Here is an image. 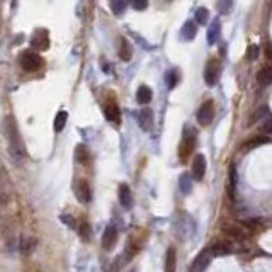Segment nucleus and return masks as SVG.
<instances>
[{
    "label": "nucleus",
    "instance_id": "f257e3e1",
    "mask_svg": "<svg viewBox=\"0 0 272 272\" xmlns=\"http://www.w3.org/2000/svg\"><path fill=\"white\" fill-rule=\"evenodd\" d=\"M5 131H7V140H9V152L12 160H15L17 163H21L26 158V148H24V141L21 138L19 128L15 124V119L12 116H9L5 119Z\"/></svg>",
    "mask_w": 272,
    "mask_h": 272
},
{
    "label": "nucleus",
    "instance_id": "f03ea898",
    "mask_svg": "<svg viewBox=\"0 0 272 272\" xmlns=\"http://www.w3.org/2000/svg\"><path fill=\"white\" fill-rule=\"evenodd\" d=\"M19 63H21L22 70L26 72H38L41 67H43V58H41L38 53H33V51H24L19 58Z\"/></svg>",
    "mask_w": 272,
    "mask_h": 272
},
{
    "label": "nucleus",
    "instance_id": "7ed1b4c3",
    "mask_svg": "<svg viewBox=\"0 0 272 272\" xmlns=\"http://www.w3.org/2000/svg\"><path fill=\"white\" fill-rule=\"evenodd\" d=\"M218 75H220V60L218 58H211L209 63L206 65L204 68V80L208 85H216L218 82Z\"/></svg>",
    "mask_w": 272,
    "mask_h": 272
},
{
    "label": "nucleus",
    "instance_id": "20e7f679",
    "mask_svg": "<svg viewBox=\"0 0 272 272\" xmlns=\"http://www.w3.org/2000/svg\"><path fill=\"white\" fill-rule=\"evenodd\" d=\"M214 119V106L211 101L204 102L197 111V122L201 126H208L211 124V121Z\"/></svg>",
    "mask_w": 272,
    "mask_h": 272
},
{
    "label": "nucleus",
    "instance_id": "39448f33",
    "mask_svg": "<svg viewBox=\"0 0 272 272\" xmlns=\"http://www.w3.org/2000/svg\"><path fill=\"white\" fill-rule=\"evenodd\" d=\"M31 46L34 49H41V51H46L49 48V36L46 29H38L36 33L31 38Z\"/></svg>",
    "mask_w": 272,
    "mask_h": 272
},
{
    "label": "nucleus",
    "instance_id": "423d86ee",
    "mask_svg": "<svg viewBox=\"0 0 272 272\" xmlns=\"http://www.w3.org/2000/svg\"><path fill=\"white\" fill-rule=\"evenodd\" d=\"M117 238H119V233H117L116 227H113V225L107 227L104 230V235H102V248L107 252H111L114 247H116Z\"/></svg>",
    "mask_w": 272,
    "mask_h": 272
},
{
    "label": "nucleus",
    "instance_id": "0eeeda50",
    "mask_svg": "<svg viewBox=\"0 0 272 272\" xmlns=\"http://www.w3.org/2000/svg\"><path fill=\"white\" fill-rule=\"evenodd\" d=\"M194 145H196V131H194L193 128L186 129V135H184L182 147H181V156H182V160H186L187 155L193 152Z\"/></svg>",
    "mask_w": 272,
    "mask_h": 272
},
{
    "label": "nucleus",
    "instance_id": "6e6552de",
    "mask_svg": "<svg viewBox=\"0 0 272 272\" xmlns=\"http://www.w3.org/2000/svg\"><path fill=\"white\" fill-rule=\"evenodd\" d=\"M204 174H206V156L199 153L193 160V177L196 181H202Z\"/></svg>",
    "mask_w": 272,
    "mask_h": 272
},
{
    "label": "nucleus",
    "instance_id": "1a4fd4ad",
    "mask_svg": "<svg viewBox=\"0 0 272 272\" xmlns=\"http://www.w3.org/2000/svg\"><path fill=\"white\" fill-rule=\"evenodd\" d=\"M75 196L78 199L80 202H83V204H87V202H90L92 199V191H90V186L87 181H80L78 184L75 186Z\"/></svg>",
    "mask_w": 272,
    "mask_h": 272
},
{
    "label": "nucleus",
    "instance_id": "9d476101",
    "mask_svg": "<svg viewBox=\"0 0 272 272\" xmlns=\"http://www.w3.org/2000/svg\"><path fill=\"white\" fill-rule=\"evenodd\" d=\"M211 250H202L201 254L197 255L196 260H194L193 267H191L189 272H204L206 266L209 264V260H211Z\"/></svg>",
    "mask_w": 272,
    "mask_h": 272
},
{
    "label": "nucleus",
    "instance_id": "9b49d317",
    "mask_svg": "<svg viewBox=\"0 0 272 272\" xmlns=\"http://www.w3.org/2000/svg\"><path fill=\"white\" fill-rule=\"evenodd\" d=\"M104 116L109 122H119L121 113H119V107L114 101H107V104L104 107Z\"/></svg>",
    "mask_w": 272,
    "mask_h": 272
},
{
    "label": "nucleus",
    "instance_id": "f8f14e48",
    "mask_svg": "<svg viewBox=\"0 0 272 272\" xmlns=\"http://www.w3.org/2000/svg\"><path fill=\"white\" fill-rule=\"evenodd\" d=\"M119 202L124 209H131L133 206V194L128 184H121L119 186Z\"/></svg>",
    "mask_w": 272,
    "mask_h": 272
},
{
    "label": "nucleus",
    "instance_id": "ddd939ff",
    "mask_svg": "<svg viewBox=\"0 0 272 272\" xmlns=\"http://www.w3.org/2000/svg\"><path fill=\"white\" fill-rule=\"evenodd\" d=\"M138 122H140V126L145 129V131H150L152 122H153V113L150 109L140 111V113H138Z\"/></svg>",
    "mask_w": 272,
    "mask_h": 272
},
{
    "label": "nucleus",
    "instance_id": "4468645a",
    "mask_svg": "<svg viewBox=\"0 0 272 272\" xmlns=\"http://www.w3.org/2000/svg\"><path fill=\"white\" fill-rule=\"evenodd\" d=\"M175 267H177V252L174 247H170L165 252V272H175Z\"/></svg>",
    "mask_w": 272,
    "mask_h": 272
},
{
    "label": "nucleus",
    "instance_id": "2eb2a0df",
    "mask_svg": "<svg viewBox=\"0 0 272 272\" xmlns=\"http://www.w3.org/2000/svg\"><path fill=\"white\" fill-rule=\"evenodd\" d=\"M196 34H197V28H196V24L191 21L186 22L184 28L181 29V38L184 41H193L194 38H196Z\"/></svg>",
    "mask_w": 272,
    "mask_h": 272
},
{
    "label": "nucleus",
    "instance_id": "dca6fc26",
    "mask_svg": "<svg viewBox=\"0 0 272 272\" xmlns=\"http://www.w3.org/2000/svg\"><path fill=\"white\" fill-rule=\"evenodd\" d=\"M257 80H259V83L262 87H269L271 83H272V68L267 65V67H264L262 70L259 72V75H257Z\"/></svg>",
    "mask_w": 272,
    "mask_h": 272
},
{
    "label": "nucleus",
    "instance_id": "f3484780",
    "mask_svg": "<svg viewBox=\"0 0 272 272\" xmlns=\"http://www.w3.org/2000/svg\"><path fill=\"white\" fill-rule=\"evenodd\" d=\"M152 97H153L152 89L147 85H141L136 92V101L140 102V104H148V102L152 101Z\"/></svg>",
    "mask_w": 272,
    "mask_h": 272
},
{
    "label": "nucleus",
    "instance_id": "a211bd4d",
    "mask_svg": "<svg viewBox=\"0 0 272 272\" xmlns=\"http://www.w3.org/2000/svg\"><path fill=\"white\" fill-rule=\"evenodd\" d=\"M220 31H221V24H220V21H213L211 22V26H209V29H208V43L209 44H214L218 41V36H220Z\"/></svg>",
    "mask_w": 272,
    "mask_h": 272
},
{
    "label": "nucleus",
    "instance_id": "6ab92c4d",
    "mask_svg": "<svg viewBox=\"0 0 272 272\" xmlns=\"http://www.w3.org/2000/svg\"><path fill=\"white\" fill-rule=\"evenodd\" d=\"M90 158V153H89V148L85 145H78L75 150V160L78 163H87Z\"/></svg>",
    "mask_w": 272,
    "mask_h": 272
},
{
    "label": "nucleus",
    "instance_id": "aec40b11",
    "mask_svg": "<svg viewBox=\"0 0 272 272\" xmlns=\"http://www.w3.org/2000/svg\"><path fill=\"white\" fill-rule=\"evenodd\" d=\"M133 55L131 44L128 43V39H121V46H119V58L122 61H129Z\"/></svg>",
    "mask_w": 272,
    "mask_h": 272
},
{
    "label": "nucleus",
    "instance_id": "412c9836",
    "mask_svg": "<svg viewBox=\"0 0 272 272\" xmlns=\"http://www.w3.org/2000/svg\"><path fill=\"white\" fill-rule=\"evenodd\" d=\"M179 189L182 191V194H189L193 191V182H191L189 174L181 175V179H179Z\"/></svg>",
    "mask_w": 272,
    "mask_h": 272
},
{
    "label": "nucleus",
    "instance_id": "4be33fe9",
    "mask_svg": "<svg viewBox=\"0 0 272 272\" xmlns=\"http://www.w3.org/2000/svg\"><path fill=\"white\" fill-rule=\"evenodd\" d=\"M67 121H68V114L65 113V111H60V113L56 114V117H55V131L56 133L63 131V128H65V124H67Z\"/></svg>",
    "mask_w": 272,
    "mask_h": 272
},
{
    "label": "nucleus",
    "instance_id": "5701e85b",
    "mask_svg": "<svg viewBox=\"0 0 272 272\" xmlns=\"http://www.w3.org/2000/svg\"><path fill=\"white\" fill-rule=\"evenodd\" d=\"M78 235H80V238H82L83 242H90L92 228H90V225L87 223V221H82V225L78 227Z\"/></svg>",
    "mask_w": 272,
    "mask_h": 272
},
{
    "label": "nucleus",
    "instance_id": "b1692460",
    "mask_svg": "<svg viewBox=\"0 0 272 272\" xmlns=\"http://www.w3.org/2000/svg\"><path fill=\"white\" fill-rule=\"evenodd\" d=\"M126 5H128V0H111V9L116 15L124 14Z\"/></svg>",
    "mask_w": 272,
    "mask_h": 272
},
{
    "label": "nucleus",
    "instance_id": "393cba45",
    "mask_svg": "<svg viewBox=\"0 0 272 272\" xmlns=\"http://www.w3.org/2000/svg\"><path fill=\"white\" fill-rule=\"evenodd\" d=\"M165 80H167V85L170 87H175L177 85V82H179V72L175 70V68H172V70H168L167 72V75H165Z\"/></svg>",
    "mask_w": 272,
    "mask_h": 272
},
{
    "label": "nucleus",
    "instance_id": "a878e982",
    "mask_svg": "<svg viewBox=\"0 0 272 272\" xmlns=\"http://www.w3.org/2000/svg\"><path fill=\"white\" fill-rule=\"evenodd\" d=\"M264 143H269V138H267V136H260V138H255V140L248 141V143L245 145V147H243V150H245V152H248V150H252V148H255V147H260V145H264Z\"/></svg>",
    "mask_w": 272,
    "mask_h": 272
},
{
    "label": "nucleus",
    "instance_id": "bb28decb",
    "mask_svg": "<svg viewBox=\"0 0 272 272\" xmlns=\"http://www.w3.org/2000/svg\"><path fill=\"white\" fill-rule=\"evenodd\" d=\"M209 19V10L206 7H199L196 10V22L197 24H206Z\"/></svg>",
    "mask_w": 272,
    "mask_h": 272
},
{
    "label": "nucleus",
    "instance_id": "cd10ccee",
    "mask_svg": "<svg viewBox=\"0 0 272 272\" xmlns=\"http://www.w3.org/2000/svg\"><path fill=\"white\" fill-rule=\"evenodd\" d=\"M262 116H266V117H269L271 114H269V107H260V109L257 111V113H254L252 114V117H250V124H254V122H257L259 119H262Z\"/></svg>",
    "mask_w": 272,
    "mask_h": 272
},
{
    "label": "nucleus",
    "instance_id": "c85d7f7f",
    "mask_svg": "<svg viewBox=\"0 0 272 272\" xmlns=\"http://www.w3.org/2000/svg\"><path fill=\"white\" fill-rule=\"evenodd\" d=\"M218 3V9H220L221 14H228L232 10V5H233V0H216Z\"/></svg>",
    "mask_w": 272,
    "mask_h": 272
},
{
    "label": "nucleus",
    "instance_id": "c756f323",
    "mask_svg": "<svg viewBox=\"0 0 272 272\" xmlns=\"http://www.w3.org/2000/svg\"><path fill=\"white\" fill-rule=\"evenodd\" d=\"M259 55H260V48L257 44H252L250 48H248V51H247V58L250 61H254V60L259 58Z\"/></svg>",
    "mask_w": 272,
    "mask_h": 272
},
{
    "label": "nucleus",
    "instance_id": "7c9ffc66",
    "mask_svg": "<svg viewBox=\"0 0 272 272\" xmlns=\"http://www.w3.org/2000/svg\"><path fill=\"white\" fill-rule=\"evenodd\" d=\"M131 5L135 10H145L148 7V0H131Z\"/></svg>",
    "mask_w": 272,
    "mask_h": 272
},
{
    "label": "nucleus",
    "instance_id": "2f4dec72",
    "mask_svg": "<svg viewBox=\"0 0 272 272\" xmlns=\"http://www.w3.org/2000/svg\"><path fill=\"white\" fill-rule=\"evenodd\" d=\"M61 221H63L65 225H68V227H70V228H77L75 220L70 216V214H68V216H67V214H63V216H61Z\"/></svg>",
    "mask_w": 272,
    "mask_h": 272
}]
</instances>
